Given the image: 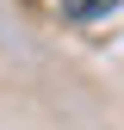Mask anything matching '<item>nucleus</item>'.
<instances>
[{
  "instance_id": "f257e3e1",
  "label": "nucleus",
  "mask_w": 124,
  "mask_h": 130,
  "mask_svg": "<svg viewBox=\"0 0 124 130\" xmlns=\"http://www.w3.org/2000/svg\"><path fill=\"white\" fill-rule=\"evenodd\" d=\"M56 6H62V19H68V25H93V19H105L118 0H56Z\"/></svg>"
}]
</instances>
